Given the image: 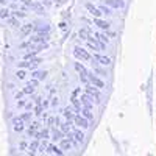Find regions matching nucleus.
I'll return each mask as SVG.
<instances>
[{"instance_id":"obj_19","label":"nucleus","mask_w":156,"mask_h":156,"mask_svg":"<svg viewBox=\"0 0 156 156\" xmlns=\"http://www.w3.org/2000/svg\"><path fill=\"white\" fill-rule=\"evenodd\" d=\"M31 78H36V80H45L47 78V70H33L31 73Z\"/></svg>"},{"instance_id":"obj_2","label":"nucleus","mask_w":156,"mask_h":156,"mask_svg":"<svg viewBox=\"0 0 156 156\" xmlns=\"http://www.w3.org/2000/svg\"><path fill=\"white\" fill-rule=\"evenodd\" d=\"M42 62V59L41 58H31V59H23V61H20V62H17V67H20V69H31V70H34L39 64Z\"/></svg>"},{"instance_id":"obj_4","label":"nucleus","mask_w":156,"mask_h":156,"mask_svg":"<svg viewBox=\"0 0 156 156\" xmlns=\"http://www.w3.org/2000/svg\"><path fill=\"white\" fill-rule=\"evenodd\" d=\"M73 56H75L76 59L83 61V62H87V61L92 59V56H90V53H89L87 50H84L83 47H78V45L73 48Z\"/></svg>"},{"instance_id":"obj_21","label":"nucleus","mask_w":156,"mask_h":156,"mask_svg":"<svg viewBox=\"0 0 156 156\" xmlns=\"http://www.w3.org/2000/svg\"><path fill=\"white\" fill-rule=\"evenodd\" d=\"M62 115L66 117V119H69V120H73L76 114H75V111H73L72 108H64V109H62Z\"/></svg>"},{"instance_id":"obj_29","label":"nucleus","mask_w":156,"mask_h":156,"mask_svg":"<svg viewBox=\"0 0 156 156\" xmlns=\"http://www.w3.org/2000/svg\"><path fill=\"white\" fill-rule=\"evenodd\" d=\"M72 134H73V137L78 140V144H80V142H83L84 140V134L81 133V131H72Z\"/></svg>"},{"instance_id":"obj_43","label":"nucleus","mask_w":156,"mask_h":156,"mask_svg":"<svg viewBox=\"0 0 156 156\" xmlns=\"http://www.w3.org/2000/svg\"><path fill=\"white\" fill-rule=\"evenodd\" d=\"M25 108H27V109H31V108H33V103H31V101H28V103H27V106H25Z\"/></svg>"},{"instance_id":"obj_25","label":"nucleus","mask_w":156,"mask_h":156,"mask_svg":"<svg viewBox=\"0 0 156 156\" xmlns=\"http://www.w3.org/2000/svg\"><path fill=\"white\" fill-rule=\"evenodd\" d=\"M50 139H53V140H61V139H62V131H61V129L53 128V131H51V137H50Z\"/></svg>"},{"instance_id":"obj_9","label":"nucleus","mask_w":156,"mask_h":156,"mask_svg":"<svg viewBox=\"0 0 156 156\" xmlns=\"http://www.w3.org/2000/svg\"><path fill=\"white\" fill-rule=\"evenodd\" d=\"M80 101H81L83 106H86V108H89V109H92V106H94V98L90 97L89 94H86V92L80 95Z\"/></svg>"},{"instance_id":"obj_14","label":"nucleus","mask_w":156,"mask_h":156,"mask_svg":"<svg viewBox=\"0 0 156 156\" xmlns=\"http://www.w3.org/2000/svg\"><path fill=\"white\" fill-rule=\"evenodd\" d=\"M39 129H41V123L39 122H33V123H30L28 125V128H27V134L31 137V136H34Z\"/></svg>"},{"instance_id":"obj_36","label":"nucleus","mask_w":156,"mask_h":156,"mask_svg":"<svg viewBox=\"0 0 156 156\" xmlns=\"http://www.w3.org/2000/svg\"><path fill=\"white\" fill-rule=\"evenodd\" d=\"M27 103H28V100H17V108H25L27 106Z\"/></svg>"},{"instance_id":"obj_40","label":"nucleus","mask_w":156,"mask_h":156,"mask_svg":"<svg viewBox=\"0 0 156 156\" xmlns=\"http://www.w3.org/2000/svg\"><path fill=\"white\" fill-rule=\"evenodd\" d=\"M23 95H25V94H23V90H20V92H17V94L14 95V98H16V100H20Z\"/></svg>"},{"instance_id":"obj_39","label":"nucleus","mask_w":156,"mask_h":156,"mask_svg":"<svg viewBox=\"0 0 156 156\" xmlns=\"http://www.w3.org/2000/svg\"><path fill=\"white\" fill-rule=\"evenodd\" d=\"M66 2H67V0H53V3H55L56 6H59V5H64Z\"/></svg>"},{"instance_id":"obj_42","label":"nucleus","mask_w":156,"mask_h":156,"mask_svg":"<svg viewBox=\"0 0 156 156\" xmlns=\"http://www.w3.org/2000/svg\"><path fill=\"white\" fill-rule=\"evenodd\" d=\"M25 148H27V142L22 140V142H20V150H25Z\"/></svg>"},{"instance_id":"obj_11","label":"nucleus","mask_w":156,"mask_h":156,"mask_svg":"<svg viewBox=\"0 0 156 156\" xmlns=\"http://www.w3.org/2000/svg\"><path fill=\"white\" fill-rule=\"evenodd\" d=\"M37 84H39V80H36V78H33V80H31V81H28V83H27V86H25V87L22 89V90H23V94H25V95H28V94H33Z\"/></svg>"},{"instance_id":"obj_32","label":"nucleus","mask_w":156,"mask_h":156,"mask_svg":"<svg viewBox=\"0 0 156 156\" xmlns=\"http://www.w3.org/2000/svg\"><path fill=\"white\" fill-rule=\"evenodd\" d=\"M37 53H39L37 50H33V51H27V53L23 55V59H31V58H34V56H36Z\"/></svg>"},{"instance_id":"obj_16","label":"nucleus","mask_w":156,"mask_h":156,"mask_svg":"<svg viewBox=\"0 0 156 156\" xmlns=\"http://www.w3.org/2000/svg\"><path fill=\"white\" fill-rule=\"evenodd\" d=\"M34 31V25L31 23H25V25H20V34L22 36H28Z\"/></svg>"},{"instance_id":"obj_46","label":"nucleus","mask_w":156,"mask_h":156,"mask_svg":"<svg viewBox=\"0 0 156 156\" xmlns=\"http://www.w3.org/2000/svg\"><path fill=\"white\" fill-rule=\"evenodd\" d=\"M14 2H17V0H14Z\"/></svg>"},{"instance_id":"obj_3","label":"nucleus","mask_w":156,"mask_h":156,"mask_svg":"<svg viewBox=\"0 0 156 156\" xmlns=\"http://www.w3.org/2000/svg\"><path fill=\"white\" fill-rule=\"evenodd\" d=\"M84 92L89 94L90 97H92L95 100V103H100L101 101V95H100V89L97 86H94L92 83H86L84 84Z\"/></svg>"},{"instance_id":"obj_26","label":"nucleus","mask_w":156,"mask_h":156,"mask_svg":"<svg viewBox=\"0 0 156 156\" xmlns=\"http://www.w3.org/2000/svg\"><path fill=\"white\" fill-rule=\"evenodd\" d=\"M42 6H44V5H39V3H34V2H33L30 8H31L34 12H37V14H44V8H42Z\"/></svg>"},{"instance_id":"obj_5","label":"nucleus","mask_w":156,"mask_h":156,"mask_svg":"<svg viewBox=\"0 0 156 156\" xmlns=\"http://www.w3.org/2000/svg\"><path fill=\"white\" fill-rule=\"evenodd\" d=\"M73 67H75V70L80 73V80L86 84V83H89V78H87V73H89V70L83 66V64H80V62H73Z\"/></svg>"},{"instance_id":"obj_30","label":"nucleus","mask_w":156,"mask_h":156,"mask_svg":"<svg viewBox=\"0 0 156 156\" xmlns=\"http://www.w3.org/2000/svg\"><path fill=\"white\" fill-rule=\"evenodd\" d=\"M11 16V12L8 11V8H2L0 9V19H8Z\"/></svg>"},{"instance_id":"obj_41","label":"nucleus","mask_w":156,"mask_h":156,"mask_svg":"<svg viewBox=\"0 0 156 156\" xmlns=\"http://www.w3.org/2000/svg\"><path fill=\"white\" fill-rule=\"evenodd\" d=\"M20 2H22V3L25 5V6H28V8H30V6H31V3H33L31 0H20Z\"/></svg>"},{"instance_id":"obj_7","label":"nucleus","mask_w":156,"mask_h":156,"mask_svg":"<svg viewBox=\"0 0 156 156\" xmlns=\"http://www.w3.org/2000/svg\"><path fill=\"white\" fill-rule=\"evenodd\" d=\"M84 8H86V11H87L92 17H101V16H103L101 9H100L98 6H94L92 3H86V5H84Z\"/></svg>"},{"instance_id":"obj_37","label":"nucleus","mask_w":156,"mask_h":156,"mask_svg":"<svg viewBox=\"0 0 156 156\" xmlns=\"http://www.w3.org/2000/svg\"><path fill=\"white\" fill-rule=\"evenodd\" d=\"M25 75H27L25 70H17V73H16V76L19 78V80H25Z\"/></svg>"},{"instance_id":"obj_31","label":"nucleus","mask_w":156,"mask_h":156,"mask_svg":"<svg viewBox=\"0 0 156 156\" xmlns=\"http://www.w3.org/2000/svg\"><path fill=\"white\" fill-rule=\"evenodd\" d=\"M90 64H92V70H94L95 73H98L100 76H105V75H106L105 72H103V70H101V69H100V67L97 66V64H95V62H90Z\"/></svg>"},{"instance_id":"obj_18","label":"nucleus","mask_w":156,"mask_h":156,"mask_svg":"<svg viewBox=\"0 0 156 156\" xmlns=\"http://www.w3.org/2000/svg\"><path fill=\"white\" fill-rule=\"evenodd\" d=\"M36 139L42 140V139H50V129L48 128H44V129H39V131L34 134Z\"/></svg>"},{"instance_id":"obj_38","label":"nucleus","mask_w":156,"mask_h":156,"mask_svg":"<svg viewBox=\"0 0 156 156\" xmlns=\"http://www.w3.org/2000/svg\"><path fill=\"white\" fill-rule=\"evenodd\" d=\"M42 5H44V6H47V8H50L51 5H53V2H51V0H44Z\"/></svg>"},{"instance_id":"obj_45","label":"nucleus","mask_w":156,"mask_h":156,"mask_svg":"<svg viewBox=\"0 0 156 156\" xmlns=\"http://www.w3.org/2000/svg\"><path fill=\"white\" fill-rule=\"evenodd\" d=\"M0 3H2V5H6V3H8V0H0Z\"/></svg>"},{"instance_id":"obj_15","label":"nucleus","mask_w":156,"mask_h":156,"mask_svg":"<svg viewBox=\"0 0 156 156\" xmlns=\"http://www.w3.org/2000/svg\"><path fill=\"white\" fill-rule=\"evenodd\" d=\"M45 153H47V154H58V156H59V154H62V148H59V147L55 145V144H48Z\"/></svg>"},{"instance_id":"obj_35","label":"nucleus","mask_w":156,"mask_h":156,"mask_svg":"<svg viewBox=\"0 0 156 156\" xmlns=\"http://www.w3.org/2000/svg\"><path fill=\"white\" fill-rule=\"evenodd\" d=\"M31 115H33V112H25V114L20 115V119H22L23 122H30V120H31Z\"/></svg>"},{"instance_id":"obj_34","label":"nucleus","mask_w":156,"mask_h":156,"mask_svg":"<svg viewBox=\"0 0 156 156\" xmlns=\"http://www.w3.org/2000/svg\"><path fill=\"white\" fill-rule=\"evenodd\" d=\"M11 16H14V17H17V19H22V17L27 16V12H22V11H12V12H11Z\"/></svg>"},{"instance_id":"obj_27","label":"nucleus","mask_w":156,"mask_h":156,"mask_svg":"<svg viewBox=\"0 0 156 156\" xmlns=\"http://www.w3.org/2000/svg\"><path fill=\"white\" fill-rule=\"evenodd\" d=\"M37 148H39V139H36V140H33V142H31V144L28 145V150H30V154H34Z\"/></svg>"},{"instance_id":"obj_13","label":"nucleus","mask_w":156,"mask_h":156,"mask_svg":"<svg viewBox=\"0 0 156 156\" xmlns=\"http://www.w3.org/2000/svg\"><path fill=\"white\" fill-rule=\"evenodd\" d=\"M94 23L97 25L100 30H105V31H108V30L111 28V23L106 22V20H103L101 17H94Z\"/></svg>"},{"instance_id":"obj_6","label":"nucleus","mask_w":156,"mask_h":156,"mask_svg":"<svg viewBox=\"0 0 156 156\" xmlns=\"http://www.w3.org/2000/svg\"><path fill=\"white\" fill-rule=\"evenodd\" d=\"M87 78H89V83H92V84L97 86L98 89H103V87H105V81H103L100 76H97L95 72H89V73H87Z\"/></svg>"},{"instance_id":"obj_1","label":"nucleus","mask_w":156,"mask_h":156,"mask_svg":"<svg viewBox=\"0 0 156 156\" xmlns=\"http://www.w3.org/2000/svg\"><path fill=\"white\" fill-rule=\"evenodd\" d=\"M48 33H37L34 36H31L28 41H25L20 44V48H27L28 44H42V42H48Z\"/></svg>"},{"instance_id":"obj_20","label":"nucleus","mask_w":156,"mask_h":156,"mask_svg":"<svg viewBox=\"0 0 156 156\" xmlns=\"http://www.w3.org/2000/svg\"><path fill=\"white\" fill-rule=\"evenodd\" d=\"M59 144H61V148H62V150H70V148L73 147L72 140H70L69 137H62V139L59 140Z\"/></svg>"},{"instance_id":"obj_22","label":"nucleus","mask_w":156,"mask_h":156,"mask_svg":"<svg viewBox=\"0 0 156 156\" xmlns=\"http://www.w3.org/2000/svg\"><path fill=\"white\" fill-rule=\"evenodd\" d=\"M94 36L98 39L100 42H103V44H108L109 42V37L105 34V33H100V31H94Z\"/></svg>"},{"instance_id":"obj_23","label":"nucleus","mask_w":156,"mask_h":156,"mask_svg":"<svg viewBox=\"0 0 156 156\" xmlns=\"http://www.w3.org/2000/svg\"><path fill=\"white\" fill-rule=\"evenodd\" d=\"M80 114H81V115H84L86 119H89V120H92V119H94V114H92V109H89V108H86V106H83V108H81Z\"/></svg>"},{"instance_id":"obj_28","label":"nucleus","mask_w":156,"mask_h":156,"mask_svg":"<svg viewBox=\"0 0 156 156\" xmlns=\"http://www.w3.org/2000/svg\"><path fill=\"white\" fill-rule=\"evenodd\" d=\"M8 23L11 25V27H14V28H19V27H20L19 19H17V17H14V16H12V17L9 16V17H8Z\"/></svg>"},{"instance_id":"obj_10","label":"nucleus","mask_w":156,"mask_h":156,"mask_svg":"<svg viewBox=\"0 0 156 156\" xmlns=\"http://www.w3.org/2000/svg\"><path fill=\"white\" fill-rule=\"evenodd\" d=\"M92 59L98 64H101V66H109L111 64V58L105 56V55H100V53H94L92 55Z\"/></svg>"},{"instance_id":"obj_44","label":"nucleus","mask_w":156,"mask_h":156,"mask_svg":"<svg viewBox=\"0 0 156 156\" xmlns=\"http://www.w3.org/2000/svg\"><path fill=\"white\" fill-rule=\"evenodd\" d=\"M51 105H53V106H55V105H58V98H56V97L53 98V101H51Z\"/></svg>"},{"instance_id":"obj_17","label":"nucleus","mask_w":156,"mask_h":156,"mask_svg":"<svg viewBox=\"0 0 156 156\" xmlns=\"http://www.w3.org/2000/svg\"><path fill=\"white\" fill-rule=\"evenodd\" d=\"M108 6H111V8H123L125 6V2L123 0H103Z\"/></svg>"},{"instance_id":"obj_24","label":"nucleus","mask_w":156,"mask_h":156,"mask_svg":"<svg viewBox=\"0 0 156 156\" xmlns=\"http://www.w3.org/2000/svg\"><path fill=\"white\" fill-rule=\"evenodd\" d=\"M70 129H72V120H66L64 123H61V131L62 133H70Z\"/></svg>"},{"instance_id":"obj_12","label":"nucleus","mask_w":156,"mask_h":156,"mask_svg":"<svg viewBox=\"0 0 156 156\" xmlns=\"http://www.w3.org/2000/svg\"><path fill=\"white\" fill-rule=\"evenodd\" d=\"M12 128H14L16 133H20V131H23V129H25V122L20 119V115L12 119Z\"/></svg>"},{"instance_id":"obj_33","label":"nucleus","mask_w":156,"mask_h":156,"mask_svg":"<svg viewBox=\"0 0 156 156\" xmlns=\"http://www.w3.org/2000/svg\"><path fill=\"white\" fill-rule=\"evenodd\" d=\"M100 9H101V12L103 14H106V16H111L112 12H111V6H105V5H101V6H98Z\"/></svg>"},{"instance_id":"obj_8","label":"nucleus","mask_w":156,"mask_h":156,"mask_svg":"<svg viewBox=\"0 0 156 156\" xmlns=\"http://www.w3.org/2000/svg\"><path fill=\"white\" fill-rule=\"evenodd\" d=\"M73 122H75L76 126H80V128H83V129L89 128V119H86V117L81 115V114H76L75 119H73Z\"/></svg>"}]
</instances>
